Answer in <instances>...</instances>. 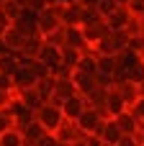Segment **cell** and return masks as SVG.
Returning a JSON list of instances; mask_svg holds the SVG:
<instances>
[{
  "label": "cell",
  "instance_id": "ab89813d",
  "mask_svg": "<svg viewBox=\"0 0 144 146\" xmlns=\"http://www.w3.org/2000/svg\"><path fill=\"white\" fill-rule=\"evenodd\" d=\"M139 146H144V144H139Z\"/></svg>",
  "mask_w": 144,
  "mask_h": 146
},
{
  "label": "cell",
  "instance_id": "277c9868",
  "mask_svg": "<svg viewBox=\"0 0 144 146\" xmlns=\"http://www.w3.org/2000/svg\"><path fill=\"white\" fill-rule=\"evenodd\" d=\"M36 28H39L41 36H49V33H54L57 28H62V18L54 15L49 8H44L41 13H36Z\"/></svg>",
  "mask_w": 144,
  "mask_h": 146
},
{
  "label": "cell",
  "instance_id": "ffe728a7",
  "mask_svg": "<svg viewBox=\"0 0 144 146\" xmlns=\"http://www.w3.org/2000/svg\"><path fill=\"white\" fill-rule=\"evenodd\" d=\"M121 136H124V133L119 131L116 121L111 118V121H106V123H103V131H100V136H98V139H100V144H113V146H116L119 141H121Z\"/></svg>",
  "mask_w": 144,
  "mask_h": 146
},
{
  "label": "cell",
  "instance_id": "83f0119b",
  "mask_svg": "<svg viewBox=\"0 0 144 146\" xmlns=\"http://www.w3.org/2000/svg\"><path fill=\"white\" fill-rule=\"evenodd\" d=\"M116 8H119V5H116V0H98V8H95V10L100 13V18H108Z\"/></svg>",
  "mask_w": 144,
  "mask_h": 146
},
{
  "label": "cell",
  "instance_id": "4fadbf2b",
  "mask_svg": "<svg viewBox=\"0 0 144 146\" xmlns=\"http://www.w3.org/2000/svg\"><path fill=\"white\" fill-rule=\"evenodd\" d=\"M72 82H75V87H77V95H82V98H88V95L98 87V82H95L93 74H85V72H77V69H75V74H72Z\"/></svg>",
  "mask_w": 144,
  "mask_h": 146
},
{
  "label": "cell",
  "instance_id": "f546056e",
  "mask_svg": "<svg viewBox=\"0 0 144 146\" xmlns=\"http://www.w3.org/2000/svg\"><path fill=\"white\" fill-rule=\"evenodd\" d=\"M13 100H15V92L13 90H0V110H8Z\"/></svg>",
  "mask_w": 144,
  "mask_h": 146
},
{
  "label": "cell",
  "instance_id": "7c38bea8",
  "mask_svg": "<svg viewBox=\"0 0 144 146\" xmlns=\"http://www.w3.org/2000/svg\"><path fill=\"white\" fill-rule=\"evenodd\" d=\"M82 15H85V8L80 3H67L64 13H62V26H80L82 28Z\"/></svg>",
  "mask_w": 144,
  "mask_h": 146
},
{
  "label": "cell",
  "instance_id": "836d02e7",
  "mask_svg": "<svg viewBox=\"0 0 144 146\" xmlns=\"http://www.w3.org/2000/svg\"><path fill=\"white\" fill-rule=\"evenodd\" d=\"M129 110H131L137 118H144V98H139V103H137L134 108H129Z\"/></svg>",
  "mask_w": 144,
  "mask_h": 146
},
{
  "label": "cell",
  "instance_id": "74e56055",
  "mask_svg": "<svg viewBox=\"0 0 144 146\" xmlns=\"http://www.w3.org/2000/svg\"><path fill=\"white\" fill-rule=\"evenodd\" d=\"M116 5H121V8H126V5H129V0H116Z\"/></svg>",
  "mask_w": 144,
  "mask_h": 146
},
{
  "label": "cell",
  "instance_id": "f35d334b",
  "mask_svg": "<svg viewBox=\"0 0 144 146\" xmlns=\"http://www.w3.org/2000/svg\"><path fill=\"white\" fill-rule=\"evenodd\" d=\"M100 146H113V144H100Z\"/></svg>",
  "mask_w": 144,
  "mask_h": 146
},
{
  "label": "cell",
  "instance_id": "9a60e30c",
  "mask_svg": "<svg viewBox=\"0 0 144 146\" xmlns=\"http://www.w3.org/2000/svg\"><path fill=\"white\" fill-rule=\"evenodd\" d=\"M131 18H134V15H131V10L119 5V8H116V10L106 18V23L111 26V31H124V28H126V23H129Z\"/></svg>",
  "mask_w": 144,
  "mask_h": 146
},
{
  "label": "cell",
  "instance_id": "e0dca14e",
  "mask_svg": "<svg viewBox=\"0 0 144 146\" xmlns=\"http://www.w3.org/2000/svg\"><path fill=\"white\" fill-rule=\"evenodd\" d=\"M124 110H129L126 103H124L121 95L111 87V90H108V98H106V115H108V118H116V115H121Z\"/></svg>",
  "mask_w": 144,
  "mask_h": 146
},
{
  "label": "cell",
  "instance_id": "3957f363",
  "mask_svg": "<svg viewBox=\"0 0 144 146\" xmlns=\"http://www.w3.org/2000/svg\"><path fill=\"white\" fill-rule=\"evenodd\" d=\"M39 62H41L52 74H57L59 67H62V51H59L57 46H52V44L44 41V46H41V51H39Z\"/></svg>",
  "mask_w": 144,
  "mask_h": 146
},
{
  "label": "cell",
  "instance_id": "7402d4cb",
  "mask_svg": "<svg viewBox=\"0 0 144 146\" xmlns=\"http://www.w3.org/2000/svg\"><path fill=\"white\" fill-rule=\"evenodd\" d=\"M62 51V67H67V69H77V64H80V59H82V51H77V49H70V46H62L59 49Z\"/></svg>",
  "mask_w": 144,
  "mask_h": 146
},
{
  "label": "cell",
  "instance_id": "5b68a950",
  "mask_svg": "<svg viewBox=\"0 0 144 146\" xmlns=\"http://www.w3.org/2000/svg\"><path fill=\"white\" fill-rule=\"evenodd\" d=\"M64 46L77 49L82 54L90 51V44H88V38H85V33H82L80 26H64Z\"/></svg>",
  "mask_w": 144,
  "mask_h": 146
},
{
  "label": "cell",
  "instance_id": "d590c367",
  "mask_svg": "<svg viewBox=\"0 0 144 146\" xmlns=\"http://www.w3.org/2000/svg\"><path fill=\"white\" fill-rule=\"evenodd\" d=\"M137 136L144 141V118H139V126H137Z\"/></svg>",
  "mask_w": 144,
  "mask_h": 146
},
{
  "label": "cell",
  "instance_id": "30bf717a",
  "mask_svg": "<svg viewBox=\"0 0 144 146\" xmlns=\"http://www.w3.org/2000/svg\"><path fill=\"white\" fill-rule=\"evenodd\" d=\"M113 90L121 95V100L126 103V108H134L137 103H139V98H142V90H139V85H134V82H119V85H113Z\"/></svg>",
  "mask_w": 144,
  "mask_h": 146
},
{
  "label": "cell",
  "instance_id": "f1b7e54d",
  "mask_svg": "<svg viewBox=\"0 0 144 146\" xmlns=\"http://www.w3.org/2000/svg\"><path fill=\"white\" fill-rule=\"evenodd\" d=\"M10 128H15V123H13V115H10L8 110H0V136H3L5 131H10Z\"/></svg>",
  "mask_w": 144,
  "mask_h": 146
},
{
  "label": "cell",
  "instance_id": "52a82bcc",
  "mask_svg": "<svg viewBox=\"0 0 144 146\" xmlns=\"http://www.w3.org/2000/svg\"><path fill=\"white\" fill-rule=\"evenodd\" d=\"M54 136H57L59 144H64V146H70V144H75V141H80V139H85V133L80 131V126L72 123V121H64V123L54 131Z\"/></svg>",
  "mask_w": 144,
  "mask_h": 146
},
{
  "label": "cell",
  "instance_id": "4316f807",
  "mask_svg": "<svg viewBox=\"0 0 144 146\" xmlns=\"http://www.w3.org/2000/svg\"><path fill=\"white\" fill-rule=\"evenodd\" d=\"M44 41H46V44H52V46H57V49H62V46H64V26H62V28H57L54 33L44 36Z\"/></svg>",
  "mask_w": 144,
  "mask_h": 146
},
{
  "label": "cell",
  "instance_id": "ac0fdd59",
  "mask_svg": "<svg viewBox=\"0 0 144 146\" xmlns=\"http://www.w3.org/2000/svg\"><path fill=\"white\" fill-rule=\"evenodd\" d=\"M15 98H18V100H21V103H23L28 110H33V113H36L41 105H44V100L39 98L36 87H28V90H18V92H15Z\"/></svg>",
  "mask_w": 144,
  "mask_h": 146
},
{
  "label": "cell",
  "instance_id": "8d00e7d4",
  "mask_svg": "<svg viewBox=\"0 0 144 146\" xmlns=\"http://www.w3.org/2000/svg\"><path fill=\"white\" fill-rule=\"evenodd\" d=\"M70 146H90V141H88V136H85V139H80V141H75V144H70Z\"/></svg>",
  "mask_w": 144,
  "mask_h": 146
},
{
  "label": "cell",
  "instance_id": "e575fe53",
  "mask_svg": "<svg viewBox=\"0 0 144 146\" xmlns=\"http://www.w3.org/2000/svg\"><path fill=\"white\" fill-rule=\"evenodd\" d=\"M82 8H98V0H77Z\"/></svg>",
  "mask_w": 144,
  "mask_h": 146
},
{
  "label": "cell",
  "instance_id": "1f68e13d",
  "mask_svg": "<svg viewBox=\"0 0 144 146\" xmlns=\"http://www.w3.org/2000/svg\"><path fill=\"white\" fill-rule=\"evenodd\" d=\"M139 144H142L139 136H121V141H119L116 146H139Z\"/></svg>",
  "mask_w": 144,
  "mask_h": 146
},
{
  "label": "cell",
  "instance_id": "8992f818",
  "mask_svg": "<svg viewBox=\"0 0 144 146\" xmlns=\"http://www.w3.org/2000/svg\"><path fill=\"white\" fill-rule=\"evenodd\" d=\"M85 110H88V100H85L82 95L70 98V100H64V105H62V115H64V121H72V123H77V118H80Z\"/></svg>",
  "mask_w": 144,
  "mask_h": 146
},
{
  "label": "cell",
  "instance_id": "d6a6232c",
  "mask_svg": "<svg viewBox=\"0 0 144 146\" xmlns=\"http://www.w3.org/2000/svg\"><path fill=\"white\" fill-rule=\"evenodd\" d=\"M0 90H13V80H10L8 74H3V72H0ZM13 92H15V90H13Z\"/></svg>",
  "mask_w": 144,
  "mask_h": 146
},
{
  "label": "cell",
  "instance_id": "44dd1931",
  "mask_svg": "<svg viewBox=\"0 0 144 146\" xmlns=\"http://www.w3.org/2000/svg\"><path fill=\"white\" fill-rule=\"evenodd\" d=\"M15 131H18V128H15ZM44 133H46V131H44V128H41V126H39L36 121L21 128V136H23V141H26V146H36L39 141H41V136H44Z\"/></svg>",
  "mask_w": 144,
  "mask_h": 146
},
{
  "label": "cell",
  "instance_id": "d4e9b609",
  "mask_svg": "<svg viewBox=\"0 0 144 146\" xmlns=\"http://www.w3.org/2000/svg\"><path fill=\"white\" fill-rule=\"evenodd\" d=\"M36 92H39V98H41L44 103H49V98L54 95V74L39 80V82H36Z\"/></svg>",
  "mask_w": 144,
  "mask_h": 146
},
{
  "label": "cell",
  "instance_id": "4dcf8cb0",
  "mask_svg": "<svg viewBox=\"0 0 144 146\" xmlns=\"http://www.w3.org/2000/svg\"><path fill=\"white\" fill-rule=\"evenodd\" d=\"M36 146H64V144H59L54 133H44V136H41V141H39Z\"/></svg>",
  "mask_w": 144,
  "mask_h": 146
},
{
  "label": "cell",
  "instance_id": "5bb4252c",
  "mask_svg": "<svg viewBox=\"0 0 144 146\" xmlns=\"http://www.w3.org/2000/svg\"><path fill=\"white\" fill-rule=\"evenodd\" d=\"M113 121H116V126H119V131H121L124 136H137V126H139V118H137L131 110H124V113H121V115H116Z\"/></svg>",
  "mask_w": 144,
  "mask_h": 146
},
{
  "label": "cell",
  "instance_id": "603a6c76",
  "mask_svg": "<svg viewBox=\"0 0 144 146\" xmlns=\"http://www.w3.org/2000/svg\"><path fill=\"white\" fill-rule=\"evenodd\" d=\"M0 13H3V15H5L10 23H15V21H21V15H23L26 10H23V8L15 3V0H5V3L0 5Z\"/></svg>",
  "mask_w": 144,
  "mask_h": 146
},
{
  "label": "cell",
  "instance_id": "9c48e42d",
  "mask_svg": "<svg viewBox=\"0 0 144 146\" xmlns=\"http://www.w3.org/2000/svg\"><path fill=\"white\" fill-rule=\"evenodd\" d=\"M0 44H3V49L5 51H10V54H18L21 51V46L26 44V36L15 28V26H10L3 36H0Z\"/></svg>",
  "mask_w": 144,
  "mask_h": 146
},
{
  "label": "cell",
  "instance_id": "7a4b0ae2",
  "mask_svg": "<svg viewBox=\"0 0 144 146\" xmlns=\"http://www.w3.org/2000/svg\"><path fill=\"white\" fill-rule=\"evenodd\" d=\"M103 118H100V113L98 110H93V108H88L80 118H77V126H80V131L85 133V136H93V139H98L100 136V131H103Z\"/></svg>",
  "mask_w": 144,
  "mask_h": 146
},
{
  "label": "cell",
  "instance_id": "6da1fadb",
  "mask_svg": "<svg viewBox=\"0 0 144 146\" xmlns=\"http://www.w3.org/2000/svg\"><path fill=\"white\" fill-rule=\"evenodd\" d=\"M36 123H39L46 133H54V131L64 123V115H62V110H59V108H54V105L44 103V105L36 110Z\"/></svg>",
  "mask_w": 144,
  "mask_h": 146
},
{
  "label": "cell",
  "instance_id": "2e32d148",
  "mask_svg": "<svg viewBox=\"0 0 144 146\" xmlns=\"http://www.w3.org/2000/svg\"><path fill=\"white\" fill-rule=\"evenodd\" d=\"M75 95H77V87H75L72 80H67V77H54V98H59V100L64 103V100L75 98Z\"/></svg>",
  "mask_w": 144,
  "mask_h": 146
},
{
  "label": "cell",
  "instance_id": "ba28073f",
  "mask_svg": "<svg viewBox=\"0 0 144 146\" xmlns=\"http://www.w3.org/2000/svg\"><path fill=\"white\" fill-rule=\"evenodd\" d=\"M82 33H85V38H88V44H90V49H93L100 38L111 36V26L106 23V18H100V21H95V23H90V26H82Z\"/></svg>",
  "mask_w": 144,
  "mask_h": 146
},
{
  "label": "cell",
  "instance_id": "d6986e66",
  "mask_svg": "<svg viewBox=\"0 0 144 146\" xmlns=\"http://www.w3.org/2000/svg\"><path fill=\"white\" fill-rule=\"evenodd\" d=\"M18 67H21V59H18V54L0 51V72H3V74H8V77L13 80V74L18 72Z\"/></svg>",
  "mask_w": 144,
  "mask_h": 146
},
{
  "label": "cell",
  "instance_id": "484cf974",
  "mask_svg": "<svg viewBox=\"0 0 144 146\" xmlns=\"http://www.w3.org/2000/svg\"><path fill=\"white\" fill-rule=\"evenodd\" d=\"M0 146H26V141H23L21 131L10 128V131H5V133L0 136Z\"/></svg>",
  "mask_w": 144,
  "mask_h": 146
},
{
  "label": "cell",
  "instance_id": "8fae6325",
  "mask_svg": "<svg viewBox=\"0 0 144 146\" xmlns=\"http://www.w3.org/2000/svg\"><path fill=\"white\" fill-rule=\"evenodd\" d=\"M41 46H44V36H31V38H26V44H23L21 51H18V59H23V62H33V59H39Z\"/></svg>",
  "mask_w": 144,
  "mask_h": 146
},
{
  "label": "cell",
  "instance_id": "cb8c5ba5",
  "mask_svg": "<svg viewBox=\"0 0 144 146\" xmlns=\"http://www.w3.org/2000/svg\"><path fill=\"white\" fill-rule=\"evenodd\" d=\"M119 72V59L116 56H98V74L113 77Z\"/></svg>",
  "mask_w": 144,
  "mask_h": 146
}]
</instances>
